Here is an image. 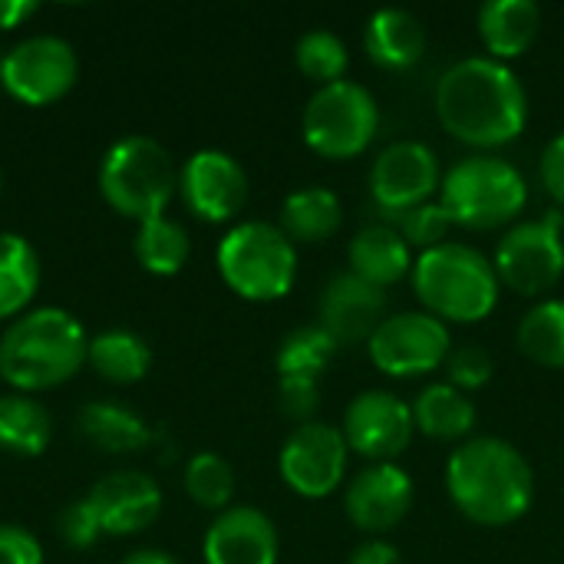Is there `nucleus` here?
I'll use <instances>...</instances> for the list:
<instances>
[{
  "mask_svg": "<svg viewBox=\"0 0 564 564\" xmlns=\"http://www.w3.org/2000/svg\"><path fill=\"white\" fill-rule=\"evenodd\" d=\"M564 215L555 208L542 218L512 225L496 245V274L499 284L535 297L552 291L564 278Z\"/></svg>",
  "mask_w": 564,
  "mask_h": 564,
  "instance_id": "9",
  "label": "nucleus"
},
{
  "mask_svg": "<svg viewBox=\"0 0 564 564\" xmlns=\"http://www.w3.org/2000/svg\"><path fill=\"white\" fill-rule=\"evenodd\" d=\"M350 274L364 278L373 288H393L406 274H413V254L403 235L390 225H367L354 235L350 248Z\"/></svg>",
  "mask_w": 564,
  "mask_h": 564,
  "instance_id": "20",
  "label": "nucleus"
},
{
  "mask_svg": "<svg viewBox=\"0 0 564 564\" xmlns=\"http://www.w3.org/2000/svg\"><path fill=\"white\" fill-rule=\"evenodd\" d=\"M440 202L456 225L492 231L522 215L529 185L522 172L499 155H466L443 175Z\"/></svg>",
  "mask_w": 564,
  "mask_h": 564,
  "instance_id": "6",
  "label": "nucleus"
},
{
  "mask_svg": "<svg viewBox=\"0 0 564 564\" xmlns=\"http://www.w3.org/2000/svg\"><path fill=\"white\" fill-rule=\"evenodd\" d=\"M185 492L195 506L225 512L235 499V469L215 453H198L185 466Z\"/></svg>",
  "mask_w": 564,
  "mask_h": 564,
  "instance_id": "33",
  "label": "nucleus"
},
{
  "mask_svg": "<svg viewBox=\"0 0 564 564\" xmlns=\"http://www.w3.org/2000/svg\"><path fill=\"white\" fill-rule=\"evenodd\" d=\"M413 406L390 390H364L344 413L347 446L373 463H393L413 440Z\"/></svg>",
  "mask_w": 564,
  "mask_h": 564,
  "instance_id": "14",
  "label": "nucleus"
},
{
  "mask_svg": "<svg viewBox=\"0 0 564 564\" xmlns=\"http://www.w3.org/2000/svg\"><path fill=\"white\" fill-rule=\"evenodd\" d=\"M0 192H3V172H0Z\"/></svg>",
  "mask_w": 564,
  "mask_h": 564,
  "instance_id": "43",
  "label": "nucleus"
},
{
  "mask_svg": "<svg viewBox=\"0 0 564 564\" xmlns=\"http://www.w3.org/2000/svg\"><path fill=\"white\" fill-rule=\"evenodd\" d=\"M86 364L109 383H139L149 367H152V350L149 344L132 334V330H106L89 340Z\"/></svg>",
  "mask_w": 564,
  "mask_h": 564,
  "instance_id": "27",
  "label": "nucleus"
},
{
  "mask_svg": "<svg viewBox=\"0 0 564 564\" xmlns=\"http://www.w3.org/2000/svg\"><path fill=\"white\" fill-rule=\"evenodd\" d=\"M542 185H545V192L558 202L564 208V132L562 135H555L549 145H545V152H542Z\"/></svg>",
  "mask_w": 564,
  "mask_h": 564,
  "instance_id": "39",
  "label": "nucleus"
},
{
  "mask_svg": "<svg viewBox=\"0 0 564 564\" xmlns=\"http://www.w3.org/2000/svg\"><path fill=\"white\" fill-rule=\"evenodd\" d=\"M86 506L102 535H139L145 532L162 512V489L152 476L122 469L99 479L86 492Z\"/></svg>",
  "mask_w": 564,
  "mask_h": 564,
  "instance_id": "17",
  "label": "nucleus"
},
{
  "mask_svg": "<svg viewBox=\"0 0 564 564\" xmlns=\"http://www.w3.org/2000/svg\"><path fill=\"white\" fill-rule=\"evenodd\" d=\"M56 532H59V539H63L69 549H89V545L102 535L99 525H96V519H93V512H89V506H86V499L69 502V506L59 512Z\"/></svg>",
  "mask_w": 564,
  "mask_h": 564,
  "instance_id": "37",
  "label": "nucleus"
},
{
  "mask_svg": "<svg viewBox=\"0 0 564 564\" xmlns=\"http://www.w3.org/2000/svg\"><path fill=\"white\" fill-rule=\"evenodd\" d=\"M89 354L83 324L63 307L17 317L0 337V377L17 393H40L79 373Z\"/></svg>",
  "mask_w": 564,
  "mask_h": 564,
  "instance_id": "3",
  "label": "nucleus"
},
{
  "mask_svg": "<svg viewBox=\"0 0 564 564\" xmlns=\"http://www.w3.org/2000/svg\"><path fill=\"white\" fill-rule=\"evenodd\" d=\"M218 271L225 284L245 301H278L294 288L297 248L271 221H245L218 245Z\"/></svg>",
  "mask_w": 564,
  "mask_h": 564,
  "instance_id": "7",
  "label": "nucleus"
},
{
  "mask_svg": "<svg viewBox=\"0 0 564 564\" xmlns=\"http://www.w3.org/2000/svg\"><path fill=\"white\" fill-rule=\"evenodd\" d=\"M519 350L549 370H564V301H539L525 317L519 321L516 330Z\"/></svg>",
  "mask_w": 564,
  "mask_h": 564,
  "instance_id": "29",
  "label": "nucleus"
},
{
  "mask_svg": "<svg viewBox=\"0 0 564 564\" xmlns=\"http://www.w3.org/2000/svg\"><path fill=\"white\" fill-rule=\"evenodd\" d=\"M413 423L423 436L453 443V440H463L473 433L476 403L463 390H456L453 383H433L416 397Z\"/></svg>",
  "mask_w": 564,
  "mask_h": 564,
  "instance_id": "24",
  "label": "nucleus"
},
{
  "mask_svg": "<svg viewBox=\"0 0 564 564\" xmlns=\"http://www.w3.org/2000/svg\"><path fill=\"white\" fill-rule=\"evenodd\" d=\"M413 496L416 489L406 469H400L397 463H373L347 486L344 509L360 532L380 539L410 516Z\"/></svg>",
  "mask_w": 564,
  "mask_h": 564,
  "instance_id": "16",
  "label": "nucleus"
},
{
  "mask_svg": "<svg viewBox=\"0 0 564 564\" xmlns=\"http://www.w3.org/2000/svg\"><path fill=\"white\" fill-rule=\"evenodd\" d=\"M294 59H297V69L311 83H317V86L340 83L347 66H350L347 43L334 30H311V33H304L297 40V46H294Z\"/></svg>",
  "mask_w": 564,
  "mask_h": 564,
  "instance_id": "32",
  "label": "nucleus"
},
{
  "mask_svg": "<svg viewBox=\"0 0 564 564\" xmlns=\"http://www.w3.org/2000/svg\"><path fill=\"white\" fill-rule=\"evenodd\" d=\"M337 347L340 344L321 324L297 327L278 347V357H274L278 377H307V380H317L327 370V364L334 360Z\"/></svg>",
  "mask_w": 564,
  "mask_h": 564,
  "instance_id": "31",
  "label": "nucleus"
},
{
  "mask_svg": "<svg viewBox=\"0 0 564 564\" xmlns=\"http://www.w3.org/2000/svg\"><path fill=\"white\" fill-rule=\"evenodd\" d=\"M0 564H43V545L20 525H0Z\"/></svg>",
  "mask_w": 564,
  "mask_h": 564,
  "instance_id": "38",
  "label": "nucleus"
},
{
  "mask_svg": "<svg viewBox=\"0 0 564 564\" xmlns=\"http://www.w3.org/2000/svg\"><path fill=\"white\" fill-rule=\"evenodd\" d=\"M79 433L106 453H139L152 440L145 420L119 403H86L79 410Z\"/></svg>",
  "mask_w": 564,
  "mask_h": 564,
  "instance_id": "25",
  "label": "nucleus"
},
{
  "mask_svg": "<svg viewBox=\"0 0 564 564\" xmlns=\"http://www.w3.org/2000/svg\"><path fill=\"white\" fill-rule=\"evenodd\" d=\"M278 400H281V410L304 426V423H311V416L321 406V387H317V380H307V377H281Z\"/></svg>",
  "mask_w": 564,
  "mask_h": 564,
  "instance_id": "36",
  "label": "nucleus"
},
{
  "mask_svg": "<svg viewBox=\"0 0 564 564\" xmlns=\"http://www.w3.org/2000/svg\"><path fill=\"white\" fill-rule=\"evenodd\" d=\"M178 192L185 208L212 225L231 221L248 202V172L221 149H198L178 172Z\"/></svg>",
  "mask_w": 564,
  "mask_h": 564,
  "instance_id": "15",
  "label": "nucleus"
},
{
  "mask_svg": "<svg viewBox=\"0 0 564 564\" xmlns=\"http://www.w3.org/2000/svg\"><path fill=\"white\" fill-rule=\"evenodd\" d=\"M317 314H321V327L340 347L364 344L387 321V294H383V288H373L364 278L344 271L327 281Z\"/></svg>",
  "mask_w": 564,
  "mask_h": 564,
  "instance_id": "18",
  "label": "nucleus"
},
{
  "mask_svg": "<svg viewBox=\"0 0 564 564\" xmlns=\"http://www.w3.org/2000/svg\"><path fill=\"white\" fill-rule=\"evenodd\" d=\"M178 188V169L169 149L149 135L119 139L99 165V192L112 212L132 221L165 215Z\"/></svg>",
  "mask_w": 564,
  "mask_h": 564,
  "instance_id": "5",
  "label": "nucleus"
},
{
  "mask_svg": "<svg viewBox=\"0 0 564 564\" xmlns=\"http://www.w3.org/2000/svg\"><path fill=\"white\" fill-rule=\"evenodd\" d=\"M347 564H403V555H400L397 545H390L383 539H370V542H364V545H357L350 552Z\"/></svg>",
  "mask_w": 564,
  "mask_h": 564,
  "instance_id": "40",
  "label": "nucleus"
},
{
  "mask_svg": "<svg viewBox=\"0 0 564 564\" xmlns=\"http://www.w3.org/2000/svg\"><path fill=\"white\" fill-rule=\"evenodd\" d=\"M119 564H178L169 552H162V549H139V552H132V555H126Z\"/></svg>",
  "mask_w": 564,
  "mask_h": 564,
  "instance_id": "42",
  "label": "nucleus"
},
{
  "mask_svg": "<svg viewBox=\"0 0 564 564\" xmlns=\"http://www.w3.org/2000/svg\"><path fill=\"white\" fill-rule=\"evenodd\" d=\"M446 383H453L456 390H479L492 380V357L489 350L476 347V344H466V347H456L449 350L446 357Z\"/></svg>",
  "mask_w": 564,
  "mask_h": 564,
  "instance_id": "35",
  "label": "nucleus"
},
{
  "mask_svg": "<svg viewBox=\"0 0 564 564\" xmlns=\"http://www.w3.org/2000/svg\"><path fill=\"white\" fill-rule=\"evenodd\" d=\"M364 46L370 59L383 69H410L423 59L426 53V26L420 23L416 13L403 7H387L377 10L367 20L364 30Z\"/></svg>",
  "mask_w": 564,
  "mask_h": 564,
  "instance_id": "21",
  "label": "nucleus"
},
{
  "mask_svg": "<svg viewBox=\"0 0 564 564\" xmlns=\"http://www.w3.org/2000/svg\"><path fill=\"white\" fill-rule=\"evenodd\" d=\"M40 288V258L23 235L0 231V321L17 317Z\"/></svg>",
  "mask_w": 564,
  "mask_h": 564,
  "instance_id": "26",
  "label": "nucleus"
},
{
  "mask_svg": "<svg viewBox=\"0 0 564 564\" xmlns=\"http://www.w3.org/2000/svg\"><path fill=\"white\" fill-rule=\"evenodd\" d=\"M53 420L33 397L7 393L0 397V449L13 456H40L50 446Z\"/></svg>",
  "mask_w": 564,
  "mask_h": 564,
  "instance_id": "28",
  "label": "nucleus"
},
{
  "mask_svg": "<svg viewBox=\"0 0 564 564\" xmlns=\"http://www.w3.org/2000/svg\"><path fill=\"white\" fill-rule=\"evenodd\" d=\"M446 492L469 522L502 529L529 512L535 473L509 440L476 436L449 456Z\"/></svg>",
  "mask_w": 564,
  "mask_h": 564,
  "instance_id": "2",
  "label": "nucleus"
},
{
  "mask_svg": "<svg viewBox=\"0 0 564 564\" xmlns=\"http://www.w3.org/2000/svg\"><path fill=\"white\" fill-rule=\"evenodd\" d=\"M350 446L337 426L327 423H304L297 426L278 456L281 479L304 499H324L330 496L347 473Z\"/></svg>",
  "mask_w": 564,
  "mask_h": 564,
  "instance_id": "12",
  "label": "nucleus"
},
{
  "mask_svg": "<svg viewBox=\"0 0 564 564\" xmlns=\"http://www.w3.org/2000/svg\"><path fill=\"white\" fill-rule=\"evenodd\" d=\"M539 33L542 10L535 0H489L479 7V36L499 63L529 53Z\"/></svg>",
  "mask_w": 564,
  "mask_h": 564,
  "instance_id": "22",
  "label": "nucleus"
},
{
  "mask_svg": "<svg viewBox=\"0 0 564 564\" xmlns=\"http://www.w3.org/2000/svg\"><path fill=\"white\" fill-rule=\"evenodd\" d=\"M76 50L50 33L26 36L0 59V83L23 106H50L63 99L76 86Z\"/></svg>",
  "mask_w": 564,
  "mask_h": 564,
  "instance_id": "11",
  "label": "nucleus"
},
{
  "mask_svg": "<svg viewBox=\"0 0 564 564\" xmlns=\"http://www.w3.org/2000/svg\"><path fill=\"white\" fill-rule=\"evenodd\" d=\"M40 7L33 0H0V30H13L26 23Z\"/></svg>",
  "mask_w": 564,
  "mask_h": 564,
  "instance_id": "41",
  "label": "nucleus"
},
{
  "mask_svg": "<svg viewBox=\"0 0 564 564\" xmlns=\"http://www.w3.org/2000/svg\"><path fill=\"white\" fill-rule=\"evenodd\" d=\"M440 185H443L440 159L426 142H416V139L390 142L373 159V169H370L373 202L393 215H406L410 208L433 202Z\"/></svg>",
  "mask_w": 564,
  "mask_h": 564,
  "instance_id": "13",
  "label": "nucleus"
},
{
  "mask_svg": "<svg viewBox=\"0 0 564 564\" xmlns=\"http://www.w3.org/2000/svg\"><path fill=\"white\" fill-rule=\"evenodd\" d=\"M456 221L449 218V212L443 208V202H423L416 208H410L406 215H400V225L397 231L403 235V241L410 248H440L446 245V235Z\"/></svg>",
  "mask_w": 564,
  "mask_h": 564,
  "instance_id": "34",
  "label": "nucleus"
},
{
  "mask_svg": "<svg viewBox=\"0 0 564 564\" xmlns=\"http://www.w3.org/2000/svg\"><path fill=\"white\" fill-rule=\"evenodd\" d=\"M380 126V106L373 93L354 79H340L330 86H317L307 99L301 129L304 142L324 159H354L360 155Z\"/></svg>",
  "mask_w": 564,
  "mask_h": 564,
  "instance_id": "8",
  "label": "nucleus"
},
{
  "mask_svg": "<svg viewBox=\"0 0 564 564\" xmlns=\"http://www.w3.org/2000/svg\"><path fill=\"white\" fill-rule=\"evenodd\" d=\"M436 116L449 135L473 149H496L525 132L529 93L509 63L466 56L453 63L433 93Z\"/></svg>",
  "mask_w": 564,
  "mask_h": 564,
  "instance_id": "1",
  "label": "nucleus"
},
{
  "mask_svg": "<svg viewBox=\"0 0 564 564\" xmlns=\"http://www.w3.org/2000/svg\"><path fill=\"white\" fill-rule=\"evenodd\" d=\"M370 360L387 377H423L446 364L453 350L449 327L426 311L390 314L367 340Z\"/></svg>",
  "mask_w": 564,
  "mask_h": 564,
  "instance_id": "10",
  "label": "nucleus"
},
{
  "mask_svg": "<svg viewBox=\"0 0 564 564\" xmlns=\"http://www.w3.org/2000/svg\"><path fill=\"white\" fill-rule=\"evenodd\" d=\"M278 529L251 506H231L218 512L205 532V564H278Z\"/></svg>",
  "mask_w": 564,
  "mask_h": 564,
  "instance_id": "19",
  "label": "nucleus"
},
{
  "mask_svg": "<svg viewBox=\"0 0 564 564\" xmlns=\"http://www.w3.org/2000/svg\"><path fill=\"white\" fill-rule=\"evenodd\" d=\"M344 205L330 188H297L281 205V231L297 245H317L337 235Z\"/></svg>",
  "mask_w": 564,
  "mask_h": 564,
  "instance_id": "23",
  "label": "nucleus"
},
{
  "mask_svg": "<svg viewBox=\"0 0 564 564\" xmlns=\"http://www.w3.org/2000/svg\"><path fill=\"white\" fill-rule=\"evenodd\" d=\"M135 258L139 264L149 271V274H159V278H172L185 268L188 261V251H192V241H188V231L159 215V218H149L139 225L135 231Z\"/></svg>",
  "mask_w": 564,
  "mask_h": 564,
  "instance_id": "30",
  "label": "nucleus"
},
{
  "mask_svg": "<svg viewBox=\"0 0 564 564\" xmlns=\"http://www.w3.org/2000/svg\"><path fill=\"white\" fill-rule=\"evenodd\" d=\"M413 288L426 304V314L443 324H476L496 311L502 284L496 264L482 251L446 241L420 254L413 264Z\"/></svg>",
  "mask_w": 564,
  "mask_h": 564,
  "instance_id": "4",
  "label": "nucleus"
}]
</instances>
